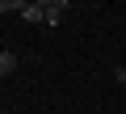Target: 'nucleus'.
<instances>
[{
    "label": "nucleus",
    "instance_id": "obj_1",
    "mask_svg": "<svg viewBox=\"0 0 126 114\" xmlns=\"http://www.w3.org/2000/svg\"><path fill=\"white\" fill-rule=\"evenodd\" d=\"M21 21H30V25H42V21H46V9H42V4H34V0H30V4L21 9Z\"/></svg>",
    "mask_w": 126,
    "mask_h": 114
},
{
    "label": "nucleus",
    "instance_id": "obj_3",
    "mask_svg": "<svg viewBox=\"0 0 126 114\" xmlns=\"http://www.w3.org/2000/svg\"><path fill=\"white\" fill-rule=\"evenodd\" d=\"M63 21V9H46V25H59Z\"/></svg>",
    "mask_w": 126,
    "mask_h": 114
},
{
    "label": "nucleus",
    "instance_id": "obj_2",
    "mask_svg": "<svg viewBox=\"0 0 126 114\" xmlns=\"http://www.w3.org/2000/svg\"><path fill=\"white\" fill-rule=\"evenodd\" d=\"M13 72H17V55H13V51H0V80L13 76Z\"/></svg>",
    "mask_w": 126,
    "mask_h": 114
},
{
    "label": "nucleus",
    "instance_id": "obj_5",
    "mask_svg": "<svg viewBox=\"0 0 126 114\" xmlns=\"http://www.w3.org/2000/svg\"><path fill=\"white\" fill-rule=\"evenodd\" d=\"M113 76H118V85H126V68H113Z\"/></svg>",
    "mask_w": 126,
    "mask_h": 114
},
{
    "label": "nucleus",
    "instance_id": "obj_4",
    "mask_svg": "<svg viewBox=\"0 0 126 114\" xmlns=\"http://www.w3.org/2000/svg\"><path fill=\"white\" fill-rule=\"evenodd\" d=\"M34 4H42V9H67L63 0H34Z\"/></svg>",
    "mask_w": 126,
    "mask_h": 114
},
{
    "label": "nucleus",
    "instance_id": "obj_6",
    "mask_svg": "<svg viewBox=\"0 0 126 114\" xmlns=\"http://www.w3.org/2000/svg\"><path fill=\"white\" fill-rule=\"evenodd\" d=\"M63 4H67V0H63Z\"/></svg>",
    "mask_w": 126,
    "mask_h": 114
}]
</instances>
